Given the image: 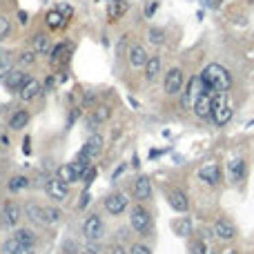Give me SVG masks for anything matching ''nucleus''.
Returning <instances> with one entry per match:
<instances>
[{"label":"nucleus","mask_w":254,"mask_h":254,"mask_svg":"<svg viewBox=\"0 0 254 254\" xmlns=\"http://www.w3.org/2000/svg\"><path fill=\"white\" fill-rule=\"evenodd\" d=\"M134 196H136L138 201H147L152 196V183L147 176H138L136 181H134Z\"/></svg>","instance_id":"obj_18"},{"label":"nucleus","mask_w":254,"mask_h":254,"mask_svg":"<svg viewBox=\"0 0 254 254\" xmlns=\"http://www.w3.org/2000/svg\"><path fill=\"white\" fill-rule=\"evenodd\" d=\"M183 83H185V78H183V69H178V67H172V69L165 74V80H163L165 94H169V96H176V94H181Z\"/></svg>","instance_id":"obj_5"},{"label":"nucleus","mask_w":254,"mask_h":254,"mask_svg":"<svg viewBox=\"0 0 254 254\" xmlns=\"http://www.w3.org/2000/svg\"><path fill=\"white\" fill-rule=\"evenodd\" d=\"M223 254H239V252H236V250H225Z\"/></svg>","instance_id":"obj_50"},{"label":"nucleus","mask_w":254,"mask_h":254,"mask_svg":"<svg viewBox=\"0 0 254 254\" xmlns=\"http://www.w3.org/2000/svg\"><path fill=\"white\" fill-rule=\"evenodd\" d=\"M27 123H29V111H25V109L13 111L11 118H9V127L11 129H22Z\"/></svg>","instance_id":"obj_26"},{"label":"nucleus","mask_w":254,"mask_h":254,"mask_svg":"<svg viewBox=\"0 0 254 254\" xmlns=\"http://www.w3.org/2000/svg\"><path fill=\"white\" fill-rule=\"evenodd\" d=\"M18 221H20V207H18L16 203H4L2 205V223L7 227H13V225H18Z\"/></svg>","instance_id":"obj_16"},{"label":"nucleus","mask_w":254,"mask_h":254,"mask_svg":"<svg viewBox=\"0 0 254 254\" xmlns=\"http://www.w3.org/2000/svg\"><path fill=\"white\" fill-rule=\"evenodd\" d=\"M9 29H11V25H9V18L7 16H0V43L7 38Z\"/></svg>","instance_id":"obj_35"},{"label":"nucleus","mask_w":254,"mask_h":254,"mask_svg":"<svg viewBox=\"0 0 254 254\" xmlns=\"http://www.w3.org/2000/svg\"><path fill=\"white\" fill-rule=\"evenodd\" d=\"M248 2H254V0H248Z\"/></svg>","instance_id":"obj_51"},{"label":"nucleus","mask_w":254,"mask_h":254,"mask_svg":"<svg viewBox=\"0 0 254 254\" xmlns=\"http://www.w3.org/2000/svg\"><path fill=\"white\" fill-rule=\"evenodd\" d=\"M13 239H16L20 245H27V248H34V243H36V234L29 230V227H20V230H16L13 232Z\"/></svg>","instance_id":"obj_24"},{"label":"nucleus","mask_w":254,"mask_h":254,"mask_svg":"<svg viewBox=\"0 0 254 254\" xmlns=\"http://www.w3.org/2000/svg\"><path fill=\"white\" fill-rule=\"evenodd\" d=\"M22 152H25V154H29V152H31V141H29V136L22 141Z\"/></svg>","instance_id":"obj_45"},{"label":"nucleus","mask_w":254,"mask_h":254,"mask_svg":"<svg viewBox=\"0 0 254 254\" xmlns=\"http://www.w3.org/2000/svg\"><path fill=\"white\" fill-rule=\"evenodd\" d=\"M172 227H174V232H176L178 236H190L192 234V218L190 216L176 218V221L172 223Z\"/></svg>","instance_id":"obj_25"},{"label":"nucleus","mask_w":254,"mask_h":254,"mask_svg":"<svg viewBox=\"0 0 254 254\" xmlns=\"http://www.w3.org/2000/svg\"><path fill=\"white\" fill-rule=\"evenodd\" d=\"M232 118V105L227 101L225 92H214V98H212V120L223 127L225 123H230Z\"/></svg>","instance_id":"obj_2"},{"label":"nucleus","mask_w":254,"mask_h":254,"mask_svg":"<svg viewBox=\"0 0 254 254\" xmlns=\"http://www.w3.org/2000/svg\"><path fill=\"white\" fill-rule=\"evenodd\" d=\"M62 250H65L67 254H76V252H80V250H76V243H74V241H67V243L62 245Z\"/></svg>","instance_id":"obj_42"},{"label":"nucleus","mask_w":254,"mask_h":254,"mask_svg":"<svg viewBox=\"0 0 254 254\" xmlns=\"http://www.w3.org/2000/svg\"><path fill=\"white\" fill-rule=\"evenodd\" d=\"M60 209L58 207H53V205H47V207H45V223H47V225H56V223H60Z\"/></svg>","instance_id":"obj_30"},{"label":"nucleus","mask_w":254,"mask_h":254,"mask_svg":"<svg viewBox=\"0 0 254 254\" xmlns=\"http://www.w3.org/2000/svg\"><path fill=\"white\" fill-rule=\"evenodd\" d=\"M147 40H150L152 45H163L165 43V31L163 29H154V27H152V29L147 31Z\"/></svg>","instance_id":"obj_32"},{"label":"nucleus","mask_w":254,"mask_h":254,"mask_svg":"<svg viewBox=\"0 0 254 254\" xmlns=\"http://www.w3.org/2000/svg\"><path fill=\"white\" fill-rule=\"evenodd\" d=\"M43 92V87H40V83L36 78H29L25 85H22V89L18 92V98H20L22 102H29V101H34L38 94Z\"/></svg>","instance_id":"obj_15"},{"label":"nucleus","mask_w":254,"mask_h":254,"mask_svg":"<svg viewBox=\"0 0 254 254\" xmlns=\"http://www.w3.org/2000/svg\"><path fill=\"white\" fill-rule=\"evenodd\" d=\"M190 252L192 254H207V243H205V241H192Z\"/></svg>","instance_id":"obj_33"},{"label":"nucleus","mask_w":254,"mask_h":254,"mask_svg":"<svg viewBox=\"0 0 254 254\" xmlns=\"http://www.w3.org/2000/svg\"><path fill=\"white\" fill-rule=\"evenodd\" d=\"M129 225L136 230V234L147 236L152 232V216H150V212H147L143 205H134V207L129 209Z\"/></svg>","instance_id":"obj_3"},{"label":"nucleus","mask_w":254,"mask_h":254,"mask_svg":"<svg viewBox=\"0 0 254 254\" xmlns=\"http://www.w3.org/2000/svg\"><path fill=\"white\" fill-rule=\"evenodd\" d=\"M199 76H201L205 87L214 89V92H227V89L232 87V74L225 69V67L216 65V62L207 65Z\"/></svg>","instance_id":"obj_1"},{"label":"nucleus","mask_w":254,"mask_h":254,"mask_svg":"<svg viewBox=\"0 0 254 254\" xmlns=\"http://www.w3.org/2000/svg\"><path fill=\"white\" fill-rule=\"evenodd\" d=\"M18 20H20V25H25L27 22V11H18Z\"/></svg>","instance_id":"obj_48"},{"label":"nucleus","mask_w":254,"mask_h":254,"mask_svg":"<svg viewBox=\"0 0 254 254\" xmlns=\"http://www.w3.org/2000/svg\"><path fill=\"white\" fill-rule=\"evenodd\" d=\"M212 234H216L218 241H234L236 239V227L230 218H218L212 227Z\"/></svg>","instance_id":"obj_9"},{"label":"nucleus","mask_w":254,"mask_h":254,"mask_svg":"<svg viewBox=\"0 0 254 254\" xmlns=\"http://www.w3.org/2000/svg\"><path fill=\"white\" fill-rule=\"evenodd\" d=\"M94 178H96V169L92 167L87 174H85V178H83V181H85V187H89V185H92V183H94Z\"/></svg>","instance_id":"obj_41"},{"label":"nucleus","mask_w":254,"mask_h":254,"mask_svg":"<svg viewBox=\"0 0 254 254\" xmlns=\"http://www.w3.org/2000/svg\"><path fill=\"white\" fill-rule=\"evenodd\" d=\"M89 199H92V196H89V194H87V192H85V194H83V196H80V203H78V209H85V207H87V205H89Z\"/></svg>","instance_id":"obj_43"},{"label":"nucleus","mask_w":254,"mask_h":254,"mask_svg":"<svg viewBox=\"0 0 254 254\" xmlns=\"http://www.w3.org/2000/svg\"><path fill=\"white\" fill-rule=\"evenodd\" d=\"M62 51H65V45H58V47L53 49L51 53H49V60H51V62H58V60H60V56H62Z\"/></svg>","instance_id":"obj_39"},{"label":"nucleus","mask_w":254,"mask_h":254,"mask_svg":"<svg viewBox=\"0 0 254 254\" xmlns=\"http://www.w3.org/2000/svg\"><path fill=\"white\" fill-rule=\"evenodd\" d=\"M7 187L11 192H20V190H25V187H29V178L20 176V174H18V176H11L9 178V183H7Z\"/></svg>","instance_id":"obj_29"},{"label":"nucleus","mask_w":254,"mask_h":254,"mask_svg":"<svg viewBox=\"0 0 254 254\" xmlns=\"http://www.w3.org/2000/svg\"><path fill=\"white\" fill-rule=\"evenodd\" d=\"M56 176L60 178L62 183H67V185H71V183L78 181V178H76V172H74V165H71V163L60 165V167H58V174H56Z\"/></svg>","instance_id":"obj_27"},{"label":"nucleus","mask_w":254,"mask_h":254,"mask_svg":"<svg viewBox=\"0 0 254 254\" xmlns=\"http://www.w3.org/2000/svg\"><path fill=\"white\" fill-rule=\"evenodd\" d=\"M94 116H96V118L102 123V120H107V118H109V116H111V109H109V107H107V105H102V107H98V109L94 111Z\"/></svg>","instance_id":"obj_36"},{"label":"nucleus","mask_w":254,"mask_h":254,"mask_svg":"<svg viewBox=\"0 0 254 254\" xmlns=\"http://www.w3.org/2000/svg\"><path fill=\"white\" fill-rule=\"evenodd\" d=\"M203 89H205V85H203V80H201V76H194V78L187 83V87H185V94H183V107L185 109H190L192 105H194V101L203 94Z\"/></svg>","instance_id":"obj_8"},{"label":"nucleus","mask_w":254,"mask_h":254,"mask_svg":"<svg viewBox=\"0 0 254 254\" xmlns=\"http://www.w3.org/2000/svg\"><path fill=\"white\" fill-rule=\"evenodd\" d=\"M25 216L31 223H38V225H47L45 223V207H40L38 203H27L25 205Z\"/></svg>","instance_id":"obj_20"},{"label":"nucleus","mask_w":254,"mask_h":254,"mask_svg":"<svg viewBox=\"0 0 254 254\" xmlns=\"http://www.w3.org/2000/svg\"><path fill=\"white\" fill-rule=\"evenodd\" d=\"M167 203H169V207L176 209V212H187V207H190L187 194L183 190H169L167 192Z\"/></svg>","instance_id":"obj_13"},{"label":"nucleus","mask_w":254,"mask_h":254,"mask_svg":"<svg viewBox=\"0 0 254 254\" xmlns=\"http://www.w3.org/2000/svg\"><path fill=\"white\" fill-rule=\"evenodd\" d=\"M31 49H34L36 56H49V53H51V43H49L47 34H36L34 43H31Z\"/></svg>","instance_id":"obj_19"},{"label":"nucleus","mask_w":254,"mask_h":254,"mask_svg":"<svg viewBox=\"0 0 254 254\" xmlns=\"http://www.w3.org/2000/svg\"><path fill=\"white\" fill-rule=\"evenodd\" d=\"M212 98H214V89L205 87V89H203V94H201V96L194 101V105H192L194 114L199 116L201 120L212 118Z\"/></svg>","instance_id":"obj_4"},{"label":"nucleus","mask_w":254,"mask_h":254,"mask_svg":"<svg viewBox=\"0 0 254 254\" xmlns=\"http://www.w3.org/2000/svg\"><path fill=\"white\" fill-rule=\"evenodd\" d=\"M125 11H127V4H125L123 0H118V2H111V4H109V18H111V20H116L118 16H123Z\"/></svg>","instance_id":"obj_31"},{"label":"nucleus","mask_w":254,"mask_h":254,"mask_svg":"<svg viewBox=\"0 0 254 254\" xmlns=\"http://www.w3.org/2000/svg\"><path fill=\"white\" fill-rule=\"evenodd\" d=\"M20 248H22V245L18 243V241L13 239V236H11V239H7V241H4V245H2V250H4V252H7V254H16Z\"/></svg>","instance_id":"obj_34"},{"label":"nucleus","mask_w":254,"mask_h":254,"mask_svg":"<svg viewBox=\"0 0 254 254\" xmlns=\"http://www.w3.org/2000/svg\"><path fill=\"white\" fill-rule=\"evenodd\" d=\"M101 150H102V136H101V134H92L80 152H83L85 156H89V158H94V156L101 154Z\"/></svg>","instance_id":"obj_17"},{"label":"nucleus","mask_w":254,"mask_h":254,"mask_svg":"<svg viewBox=\"0 0 254 254\" xmlns=\"http://www.w3.org/2000/svg\"><path fill=\"white\" fill-rule=\"evenodd\" d=\"M227 174L234 183L243 181V174H245V160L243 158H234L230 165H227Z\"/></svg>","instance_id":"obj_23"},{"label":"nucleus","mask_w":254,"mask_h":254,"mask_svg":"<svg viewBox=\"0 0 254 254\" xmlns=\"http://www.w3.org/2000/svg\"><path fill=\"white\" fill-rule=\"evenodd\" d=\"M78 254H98V252H96V248H94V245H89L87 250H80Z\"/></svg>","instance_id":"obj_47"},{"label":"nucleus","mask_w":254,"mask_h":254,"mask_svg":"<svg viewBox=\"0 0 254 254\" xmlns=\"http://www.w3.org/2000/svg\"><path fill=\"white\" fill-rule=\"evenodd\" d=\"M160 69H163L160 56H150V60H147V65H145V78L150 80V83H154V80L158 78Z\"/></svg>","instance_id":"obj_21"},{"label":"nucleus","mask_w":254,"mask_h":254,"mask_svg":"<svg viewBox=\"0 0 254 254\" xmlns=\"http://www.w3.org/2000/svg\"><path fill=\"white\" fill-rule=\"evenodd\" d=\"M129 254H152V250L143 243H134L132 248H129Z\"/></svg>","instance_id":"obj_38"},{"label":"nucleus","mask_w":254,"mask_h":254,"mask_svg":"<svg viewBox=\"0 0 254 254\" xmlns=\"http://www.w3.org/2000/svg\"><path fill=\"white\" fill-rule=\"evenodd\" d=\"M34 60H36L34 49H29V51H22V53H20V65H34Z\"/></svg>","instance_id":"obj_37"},{"label":"nucleus","mask_w":254,"mask_h":254,"mask_svg":"<svg viewBox=\"0 0 254 254\" xmlns=\"http://www.w3.org/2000/svg\"><path fill=\"white\" fill-rule=\"evenodd\" d=\"M98 127H101V120H98L96 116L92 114V116H89V118H87V129H89V132H96Z\"/></svg>","instance_id":"obj_40"},{"label":"nucleus","mask_w":254,"mask_h":254,"mask_svg":"<svg viewBox=\"0 0 254 254\" xmlns=\"http://www.w3.org/2000/svg\"><path fill=\"white\" fill-rule=\"evenodd\" d=\"M0 143H2V136H0Z\"/></svg>","instance_id":"obj_52"},{"label":"nucleus","mask_w":254,"mask_h":254,"mask_svg":"<svg viewBox=\"0 0 254 254\" xmlns=\"http://www.w3.org/2000/svg\"><path fill=\"white\" fill-rule=\"evenodd\" d=\"M199 178L203 183H207V185H216L221 181V167H218V163H214V160L203 163L199 167Z\"/></svg>","instance_id":"obj_10"},{"label":"nucleus","mask_w":254,"mask_h":254,"mask_svg":"<svg viewBox=\"0 0 254 254\" xmlns=\"http://www.w3.org/2000/svg\"><path fill=\"white\" fill-rule=\"evenodd\" d=\"M105 209L109 214H114V216L123 214L125 209H127V196L120 194V192H114V194H109L105 199Z\"/></svg>","instance_id":"obj_11"},{"label":"nucleus","mask_w":254,"mask_h":254,"mask_svg":"<svg viewBox=\"0 0 254 254\" xmlns=\"http://www.w3.org/2000/svg\"><path fill=\"white\" fill-rule=\"evenodd\" d=\"M45 22H47L49 29H60V27L65 25V18H62V13H60V11H56V9H53V11H49V13H47Z\"/></svg>","instance_id":"obj_28"},{"label":"nucleus","mask_w":254,"mask_h":254,"mask_svg":"<svg viewBox=\"0 0 254 254\" xmlns=\"http://www.w3.org/2000/svg\"><path fill=\"white\" fill-rule=\"evenodd\" d=\"M109 254H129V250H125L123 245H114V248H111V252Z\"/></svg>","instance_id":"obj_44"},{"label":"nucleus","mask_w":254,"mask_h":254,"mask_svg":"<svg viewBox=\"0 0 254 254\" xmlns=\"http://www.w3.org/2000/svg\"><path fill=\"white\" fill-rule=\"evenodd\" d=\"M156 7H158L156 2H150V4H147V7H145V16H152V13L156 11Z\"/></svg>","instance_id":"obj_46"},{"label":"nucleus","mask_w":254,"mask_h":254,"mask_svg":"<svg viewBox=\"0 0 254 254\" xmlns=\"http://www.w3.org/2000/svg\"><path fill=\"white\" fill-rule=\"evenodd\" d=\"M27 80H29V76H27L25 71L13 69V71H9V74L4 76V87H7L9 92H20L22 85H25Z\"/></svg>","instance_id":"obj_14"},{"label":"nucleus","mask_w":254,"mask_h":254,"mask_svg":"<svg viewBox=\"0 0 254 254\" xmlns=\"http://www.w3.org/2000/svg\"><path fill=\"white\" fill-rule=\"evenodd\" d=\"M89 160H92V158H89V156H85L83 152H78V156H76V160H74V163H71V165H74V172H76V178H78V181H80V178H85V174H87L89 169H92V165H89Z\"/></svg>","instance_id":"obj_22"},{"label":"nucleus","mask_w":254,"mask_h":254,"mask_svg":"<svg viewBox=\"0 0 254 254\" xmlns=\"http://www.w3.org/2000/svg\"><path fill=\"white\" fill-rule=\"evenodd\" d=\"M45 192H47L49 199L62 203V201H67V196H69V185H67V183H62L58 176H53V178H49V181H47Z\"/></svg>","instance_id":"obj_6"},{"label":"nucleus","mask_w":254,"mask_h":254,"mask_svg":"<svg viewBox=\"0 0 254 254\" xmlns=\"http://www.w3.org/2000/svg\"><path fill=\"white\" fill-rule=\"evenodd\" d=\"M83 234H85V239L92 241V243L102 236V221L98 214H89L83 221Z\"/></svg>","instance_id":"obj_7"},{"label":"nucleus","mask_w":254,"mask_h":254,"mask_svg":"<svg viewBox=\"0 0 254 254\" xmlns=\"http://www.w3.org/2000/svg\"><path fill=\"white\" fill-rule=\"evenodd\" d=\"M132 165H134V167H138V165H141V160H138V156H134V158H132Z\"/></svg>","instance_id":"obj_49"},{"label":"nucleus","mask_w":254,"mask_h":254,"mask_svg":"<svg viewBox=\"0 0 254 254\" xmlns=\"http://www.w3.org/2000/svg\"><path fill=\"white\" fill-rule=\"evenodd\" d=\"M127 60H129V65L132 67H145L147 65V60H150V56H147V51H145V47L143 45H132V47L127 49Z\"/></svg>","instance_id":"obj_12"}]
</instances>
